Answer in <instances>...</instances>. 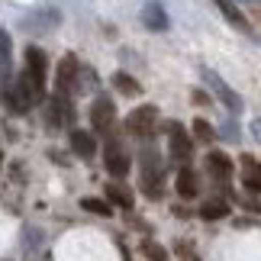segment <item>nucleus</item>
<instances>
[{"instance_id":"nucleus-1","label":"nucleus","mask_w":261,"mask_h":261,"mask_svg":"<svg viewBox=\"0 0 261 261\" xmlns=\"http://www.w3.org/2000/svg\"><path fill=\"white\" fill-rule=\"evenodd\" d=\"M42 97H45V77L33 74L29 68L16 77V84L7 90V103H10V110H16V113H26V110L36 107Z\"/></svg>"},{"instance_id":"nucleus-2","label":"nucleus","mask_w":261,"mask_h":261,"mask_svg":"<svg viewBox=\"0 0 261 261\" xmlns=\"http://www.w3.org/2000/svg\"><path fill=\"white\" fill-rule=\"evenodd\" d=\"M139 165H142V190H145V197L158 200L162 197V187H165V165H162V155H158V148L152 142L142 145Z\"/></svg>"},{"instance_id":"nucleus-3","label":"nucleus","mask_w":261,"mask_h":261,"mask_svg":"<svg viewBox=\"0 0 261 261\" xmlns=\"http://www.w3.org/2000/svg\"><path fill=\"white\" fill-rule=\"evenodd\" d=\"M155 126H158V107H152V103L136 107L133 113L126 116V133H129V136L148 139V136L155 133Z\"/></svg>"},{"instance_id":"nucleus-4","label":"nucleus","mask_w":261,"mask_h":261,"mask_svg":"<svg viewBox=\"0 0 261 261\" xmlns=\"http://www.w3.org/2000/svg\"><path fill=\"white\" fill-rule=\"evenodd\" d=\"M200 77H203V81H206L210 87H213V94H216V97H219V100H223V103L229 107V113H242V97H239L236 90L229 87V84H226V81H223V77H219L216 71H210V68H200Z\"/></svg>"},{"instance_id":"nucleus-5","label":"nucleus","mask_w":261,"mask_h":261,"mask_svg":"<svg viewBox=\"0 0 261 261\" xmlns=\"http://www.w3.org/2000/svg\"><path fill=\"white\" fill-rule=\"evenodd\" d=\"M77 77H81V65H77V58L68 55L62 65H58V74H55V90H58V97H71L77 94Z\"/></svg>"},{"instance_id":"nucleus-6","label":"nucleus","mask_w":261,"mask_h":261,"mask_svg":"<svg viewBox=\"0 0 261 261\" xmlns=\"http://www.w3.org/2000/svg\"><path fill=\"white\" fill-rule=\"evenodd\" d=\"M103 165H107V171L113 174L116 180L129 174V165H133V162H129V152L123 148L119 139H110V142H107V148H103Z\"/></svg>"},{"instance_id":"nucleus-7","label":"nucleus","mask_w":261,"mask_h":261,"mask_svg":"<svg viewBox=\"0 0 261 261\" xmlns=\"http://www.w3.org/2000/svg\"><path fill=\"white\" fill-rule=\"evenodd\" d=\"M168 133H171V139H168L171 158H174L177 165H187L190 155H194V142H190V136L184 133V126H180V123H171V126H168Z\"/></svg>"},{"instance_id":"nucleus-8","label":"nucleus","mask_w":261,"mask_h":261,"mask_svg":"<svg viewBox=\"0 0 261 261\" xmlns=\"http://www.w3.org/2000/svg\"><path fill=\"white\" fill-rule=\"evenodd\" d=\"M90 123H94L97 133H113V123H116V107L110 97H97L94 107H90Z\"/></svg>"},{"instance_id":"nucleus-9","label":"nucleus","mask_w":261,"mask_h":261,"mask_svg":"<svg viewBox=\"0 0 261 261\" xmlns=\"http://www.w3.org/2000/svg\"><path fill=\"white\" fill-rule=\"evenodd\" d=\"M48 123L52 126H71L74 123V107H71V97H52L48 100Z\"/></svg>"},{"instance_id":"nucleus-10","label":"nucleus","mask_w":261,"mask_h":261,"mask_svg":"<svg viewBox=\"0 0 261 261\" xmlns=\"http://www.w3.org/2000/svg\"><path fill=\"white\" fill-rule=\"evenodd\" d=\"M206 171H210L213 180H229L236 168H232V158H229L226 152H210L206 155Z\"/></svg>"},{"instance_id":"nucleus-11","label":"nucleus","mask_w":261,"mask_h":261,"mask_svg":"<svg viewBox=\"0 0 261 261\" xmlns=\"http://www.w3.org/2000/svg\"><path fill=\"white\" fill-rule=\"evenodd\" d=\"M142 23H145L148 29H155V33L168 29V13H165L162 0H145V7H142Z\"/></svg>"},{"instance_id":"nucleus-12","label":"nucleus","mask_w":261,"mask_h":261,"mask_svg":"<svg viewBox=\"0 0 261 261\" xmlns=\"http://www.w3.org/2000/svg\"><path fill=\"white\" fill-rule=\"evenodd\" d=\"M213 4H216V10H219V13H223V19H226V23H232L236 29H242V33H248V36H252V23L245 19V13H242V10H239V7L232 4V0H213Z\"/></svg>"},{"instance_id":"nucleus-13","label":"nucleus","mask_w":261,"mask_h":261,"mask_svg":"<svg viewBox=\"0 0 261 261\" xmlns=\"http://www.w3.org/2000/svg\"><path fill=\"white\" fill-rule=\"evenodd\" d=\"M177 194L184 197V200H194L197 194H200V177H197V171L194 168H180L177 171Z\"/></svg>"},{"instance_id":"nucleus-14","label":"nucleus","mask_w":261,"mask_h":261,"mask_svg":"<svg viewBox=\"0 0 261 261\" xmlns=\"http://www.w3.org/2000/svg\"><path fill=\"white\" fill-rule=\"evenodd\" d=\"M71 148H74L77 158H90V155L97 152V139H94V133L74 129V133H71Z\"/></svg>"},{"instance_id":"nucleus-15","label":"nucleus","mask_w":261,"mask_h":261,"mask_svg":"<svg viewBox=\"0 0 261 261\" xmlns=\"http://www.w3.org/2000/svg\"><path fill=\"white\" fill-rule=\"evenodd\" d=\"M242 184L248 190H255V194H261V165L255 162L252 155L242 158Z\"/></svg>"},{"instance_id":"nucleus-16","label":"nucleus","mask_w":261,"mask_h":261,"mask_svg":"<svg viewBox=\"0 0 261 261\" xmlns=\"http://www.w3.org/2000/svg\"><path fill=\"white\" fill-rule=\"evenodd\" d=\"M107 200L116 203V206H123V210H129V206H133V190L123 187V184H110L107 187Z\"/></svg>"},{"instance_id":"nucleus-17","label":"nucleus","mask_w":261,"mask_h":261,"mask_svg":"<svg viewBox=\"0 0 261 261\" xmlns=\"http://www.w3.org/2000/svg\"><path fill=\"white\" fill-rule=\"evenodd\" d=\"M26 68H29L33 74L45 77V52H42V48H36V45L26 48Z\"/></svg>"},{"instance_id":"nucleus-18","label":"nucleus","mask_w":261,"mask_h":261,"mask_svg":"<svg viewBox=\"0 0 261 261\" xmlns=\"http://www.w3.org/2000/svg\"><path fill=\"white\" fill-rule=\"evenodd\" d=\"M200 216L203 219H223V216H229V203L226 200H206L200 206Z\"/></svg>"},{"instance_id":"nucleus-19","label":"nucleus","mask_w":261,"mask_h":261,"mask_svg":"<svg viewBox=\"0 0 261 261\" xmlns=\"http://www.w3.org/2000/svg\"><path fill=\"white\" fill-rule=\"evenodd\" d=\"M81 206L94 216H113V203H107V200H100V197H84Z\"/></svg>"},{"instance_id":"nucleus-20","label":"nucleus","mask_w":261,"mask_h":261,"mask_svg":"<svg viewBox=\"0 0 261 261\" xmlns=\"http://www.w3.org/2000/svg\"><path fill=\"white\" fill-rule=\"evenodd\" d=\"M113 84H116L119 90H123V94H129V97H136L139 90H142L136 77H129V74H123V71H119V74H113Z\"/></svg>"},{"instance_id":"nucleus-21","label":"nucleus","mask_w":261,"mask_h":261,"mask_svg":"<svg viewBox=\"0 0 261 261\" xmlns=\"http://www.w3.org/2000/svg\"><path fill=\"white\" fill-rule=\"evenodd\" d=\"M194 136L200 139V142H213L216 139V129L206 123V119H194Z\"/></svg>"},{"instance_id":"nucleus-22","label":"nucleus","mask_w":261,"mask_h":261,"mask_svg":"<svg viewBox=\"0 0 261 261\" xmlns=\"http://www.w3.org/2000/svg\"><path fill=\"white\" fill-rule=\"evenodd\" d=\"M142 255L152 258V261H168V252L158 242H142Z\"/></svg>"},{"instance_id":"nucleus-23","label":"nucleus","mask_w":261,"mask_h":261,"mask_svg":"<svg viewBox=\"0 0 261 261\" xmlns=\"http://www.w3.org/2000/svg\"><path fill=\"white\" fill-rule=\"evenodd\" d=\"M10 68V36L0 29V74Z\"/></svg>"},{"instance_id":"nucleus-24","label":"nucleus","mask_w":261,"mask_h":261,"mask_svg":"<svg viewBox=\"0 0 261 261\" xmlns=\"http://www.w3.org/2000/svg\"><path fill=\"white\" fill-rule=\"evenodd\" d=\"M252 136L261 142V119H255V123H252Z\"/></svg>"},{"instance_id":"nucleus-25","label":"nucleus","mask_w":261,"mask_h":261,"mask_svg":"<svg viewBox=\"0 0 261 261\" xmlns=\"http://www.w3.org/2000/svg\"><path fill=\"white\" fill-rule=\"evenodd\" d=\"M242 4H258V0H242Z\"/></svg>"}]
</instances>
